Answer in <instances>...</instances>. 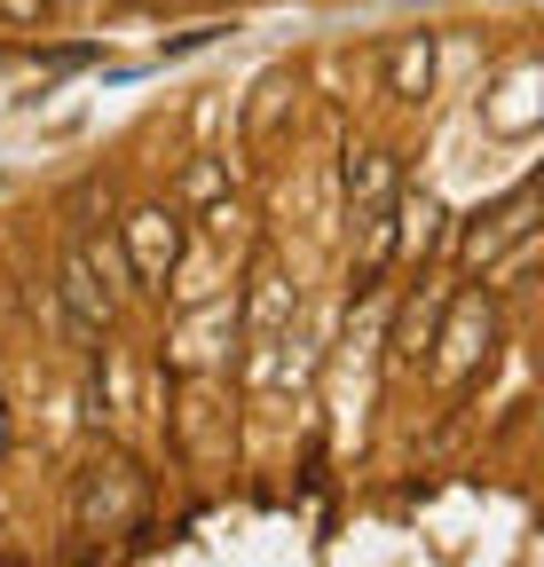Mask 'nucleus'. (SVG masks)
<instances>
[{
    "instance_id": "7ed1b4c3",
    "label": "nucleus",
    "mask_w": 544,
    "mask_h": 567,
    "mask_svg": "<svg viewBox=\"0 0 544 567\" xmlns=\"http://www.w3.org/2000/svg\"><path fill=\"white\" fill-rule=\"evenodd\" d=\"M450 323H434V347H427V363H434V379L442 386H465L473 371L490 363V347H497V308L490 300H458L450 292V308H442Z\"/></svg>"
},
{
    "instance_id": "f8f14e48",
    "label": "nucleus",
    "mask_w": 544,
    "mask_h": 567,
    "mask_svg": "<svg viewBox=\"0 0 544 567\" xmlns=\"http://www.w3.org/2000/svg\"><path fill=\"white\" fill-rule=\"evenodd\" d=\"M222 189H229V174H222L214 158H197V166H189V182H182V197H222Z\"/></svg>"
},
{
    "instance_id": "f257e3e1",
    "label": "nucleus",
    "mask_w": 544,
    "mask_h": 567,
    "mask_svg": "<svg viewBox=\"0 0 544 567\" xmlns=\"http://www.w3.org/2000/svg\"><path fill=\"white\" fill-rule=\"evenodd\" d=\"M394 197H402V158L394 151H356L348 158V213H356V237H363V276L387 260L394 245Z\"/></svg>"
},
{
    "instance_id": "f03ea898",
    "label": "nucleus",
    "mask_w": 544,
    "mask_h": 567,
    "mask_svg": "<svg viewBox=\"0 0 544 567\" xmlns=\"http://www.w3.org/2000/svg\"><path fill=\"white\" fill-rule=\"evenodd\" d=\"M182 252H189V237H182V213L174 205H134L119 221V260H126V276L143 284V292H166Z\"/></svg>"
},
{
    "instance_id": "0eeeda50",
    "label": "nucleus",
    "mask_w": 544,
    "mask_h": 567,
    "mask_svg": "<svg viewBox=\"0 0 544 567\" xmlns=\"http://www.w3.org/2000/svg\"><path fill=\"white\" fill-rule=\"evenodd\" d=\"M528 213H536V189L521 182V189H513L505 205H490V213H482V221H473V229H465V245H458V260H465V268H490V260H497V252H505L513 237H528Z\"/></svg>"
},
{
    "instance_id": "39448f33",
    "label": "nucleus",
    "mask_w": 544,
    "mask_h": 567,
    "mask_svg": "<svg viewBox=\"0 0 544 567\" xmlns=\"http://www.w3.org/2000/svg\"><path fill=\"white\" fill-rule=\"evenodd\" d=\"M300 316V284L285 260H253V292L237 308V339H285Z\"/></svg>"
},
{
    "instance_id": "9d476101",
    "label": "nucleus",
    "mask_w": 544,
    "mask_h": 567,
    "mask_svg": "<svg viewBox=\"0 0 544 567\" xmlns=\"http://www.w3.org/2000/svg\"><path fill=\"white\" fill-rule=\"evenodd\" d=\"M379 71H387V95H394V103H419V95L434 87V40H427V32H402Z\"/></svg>"
},
{
    "instance_id": "6e6552de",
    "label": "nucleus",
    "mask_w": 544,
    "mask_h": 567,
    "mask_svg": "<svg viewBox=\"0 0 544 567\" xmlns=\"http://www.w3.org/2000/svg\"><path fill=\"white\" fill-rule=\"evenodd\" d=\"M134 513V465L126 457H103L80 473V528H119Z\"/></svg>"
},
{
    "instance_id": "ddd939ff",
    "label": "nucleus",
    "mask_w": 544,
    "mask_h": 567,
    "mask_svg": "<svg viewBox=\"0 0 544 567\" xmlns=\"http://www.w3.org/2000/svg\"><path fill=\"white\" fill-rule=\"evenodd\" d=\"M0 457H9V410H0Z\"/></svg>"
},
{
    "instance_id": "1a4fd4ad",
    "label": "nucleus",
    "mask_w": 544,
    "mask_h": 567,
    "mask_svg": "<svg viewBox=\"0 0 544 567\" xmlns=\"http://www.w3.org/2000/svg\"><path fill=\"white\" fill-rule=\"evenodd\" d=\"M442 308H450V284H442V276H419L411 308H402V323H394V371H419V363H427V347H434V323H442Z\"/></svg>"
},
{
    "instance_id": "423d86ee",
    "label": "nucleus",
    "mask_w": 544,
    "mask_h": 567,
    "mask_svg": "<svg viewBox=\"0 0 544 567\" xmlns=\"http://www.w3.org/2000/svg\"><path fill=\"white\" fill-rule=\"evenodd\" d=\"M229 347H237V300H197L182 316V331L166 339V363L174 371H214Z\"/></svg>"
},
{
    "instance_id": "9b49d317",
    "label": "nucleus",
    "mask_w": 544,
    "mask_h": 567,
    "mask_svg": "<svg viewBox=\"0 0 544 567\" xmlns=\"http://www.w3.org/2000/svg\"><path fill=\"white\" fill-rule=\"evenodd\" d=\"M434 237H442V205H434V197H411V245L427 252Z\"/></svg>"
},
{
    "instance_id": "20e7f679",
    "label": "nucleus",
    "mask_w": 544,
    "mask_h": 567,
    "mask_svg": "<svg viewBox=\"0 0 544 567\" xmlns=\"http://www.w3.org/2000/svg\"><path fill=\"white\" fill-rule=\"evenodd\" d=\"M55 300H63V323H72V339H103L111 316H119V300L103 292V276H95V260H88L80 237L63 245V260H55Z\"/></svg>"
}]
</instances>
